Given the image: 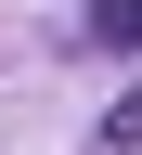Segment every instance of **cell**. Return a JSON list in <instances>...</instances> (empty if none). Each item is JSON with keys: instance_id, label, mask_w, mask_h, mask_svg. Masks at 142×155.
<instances>
[{"instance_id": "obj_1", "label": "cell", "mask_w": 142, "mask_h": 155, "mask_svg": "<svg viewBox=\"0 0 142 155\" xmlns=\"http://www.w3.org/2000/svg\"><path fill=\"white\" fill-rule=\"evenodd\" d=\"M91 26H104V52H142V0H104Z\"/></svg>"}, {"instance_id": "obj_2", "label": "cell", "mask_w": 142, "mask_h": 155, "mask_svg": "<svg viewBox=\"0 0 142 155\" xmlns=\"http://www.w3.org/2000/svg\"><path fill=\"white\" fill-rule=\"evenodd\" d=\"M104 142H116V155H142V91H116V116H104Z\"/></svg>"}]
</instances>
